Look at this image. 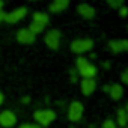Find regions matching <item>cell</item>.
Returning a JSON list of instances; mask_svg holds the SVG:
<instances>
[{
    "instance_id": "5",
    "label": "cell",
    "mask_w": 128,
    "mask_h": 128,
    "mask_svg": "<svg viewBox=\"0 0 128 128\" xmlns=\"http://www.w3.org/2000/svg\"><path fill=\"white\" fill-rule=\"evenodd\" d=\"M83 114V104L78 101H74L70 106V112H68V118L70 120H78Z\"/></svg>"
},
{
    "instance_id": "22",
    "label": "cell",
    "mask_w": 128,
    "mask_h": 128,
    "mask_svg": "<svg viewBox=\"0 0 128 128\" xmlns=\"http://www.w3.org/2000/svg\"><path fill=\"white\" fill-rule=\"evenodd\" d=\"M3 18H5V12H3V11H2V9H0V21H2V20H3Z\"/></svg>"
},
{
    "instance_id": "14",
    "label": "cell",
    "mask_w": 128,
    "mask_h": 128,
    "mask_svg": "<svg viewBox=\"0 0 128 128\" xmlns=\"http://www.w3.org/2000/svg\"><path fill=\"white\" fill-rule=\"evenodd\" d=\"M33 21L38 23V24L45 26V24L48 23V15L44 14V12H35V14H33Z\"/></svg>"
},
{
    "instance_id": "21",
    "label": "cell",
    "mask_w": 128,
    "mask_h": 128,
    "mask_svg": "<svg viewBox=\"0 0 128 128\" xmlns=\"http://www.w3.org/2000/svg\"><path fill=\"white\" fill-rule=\"evenodd\" d=\"M122 82H124V83H128V71H125V72L122 74Z\"/></svg>"
},
{
    "instance_id": "13",
    "label": "cell",
    "mask_w": 128,
    "mask_h": 128,
    "mask_svg": "<svg viewBox=\"0 0 128 128\" xmlns=\"http://www.w3.org/2000/svg\"><path fill=\"white\" fill-rule=\"evenodd\" d=\"M108 94H110V96L113 100H119L122 96V94H124V89H122L120 84H112L110 89H108Z\"/></svg>"
},
{
    "instance_id": "8",
    "label": "cell",
    "mask_w": 128,
    "mask_h": 128,
    "mask_svg": "<svg viewBox=\"0 0 128 128\" xmlns=\"http://www.w3.org/2000/svg\"><path fill=\"white\" fill-rule=\"evenodd\" d=\"M15 122H17V118L9 110H6V112H3L2 114H0V125H3V126H12Z\"/></svg>"
},
{
    "instance_id": "16",
    "label": "cell",
    "mask_w": 128,
    "mask_h": 128,
    "mask_svg": "<svg viewBox=\"0 0 128 128\" xmlns=\"http://www.w3.org/2000/svg\"><path fill=\"white\" fill-rule=\"evenodd\" d=\"M126 112L125 110H119V118H118V124L120 125V126H125L126 125Z\"/></svg>"
},
{
    "instance_id": "25",
    "label": "cell",
    "mask_w": 128,
    "mask_h": 128,
    "mask_svg": "<svg viewBox=\"0 0 128 128\" xmlns=\"http://www.w3.org/2000/svg\"><path fill=\"white\" fill-rule=\"evenodd\" d=\"M3 8V2H2V0H0V9H2Z\"/></svg>"
},
{
    "instance_id": "20",
    "label": "cell",
    "mask_w": 128,
    "mask_h": 128,
    "mask_svg": "<svg viewBox=\"0 0 128 128\" xmlns=\"http://www.w3.org/2000/svg\"><path fill=\"white\" fill-rule=\"evenodd\" d=\"M126 14H128V9H126L125 6H122V8H120V15H122V17H126Z\"/></svg>"
},
{
    "instance_id": "7",
    "label": "cell",
    "mask_w": 128,
    "mask_h": 128,
    "mask_svg": "<svg viewBox=\"0 0 128 128\" xmlns=\"http://www.w3.org/2000/svg\"><path fill=\"white\" fill-rule=\"evenodd\" d=\"M17 39H18L21 44H32V42H35V35H33L29 29H21V30L17 33Z\"/></svg>"
},
{
    "instance_id": "9",
    "label": "cell",
    "mask_w": 128,
    "mask_h": 128,
    "mask_svg": "<svg viewBox=\"0 0 128 128\" xmlns=\"http://www.w3.org/2000/svg\"><path fill=\"white\" fill-rule=\"evenodd\" d=\"M77 11H78V12H80V15H82V17H84V18H94V17H95V9H94L90 5L82 3V5H78Z\"/></svg>"
},
{
    "instance_id": "15",
    "label": "cell",
    "mask_w": 128,
    "mask_h": 128,
    "mask_svg": "<svg viewBox=\"0 0 128 128\" xmlns=\"http://www.w3.org/2000/svg\"><path fill=\"white\" fill-rule=\"evenodd\" d=\"M44 27H45V26H42V24H38V23H35V21H33V23L30 24L29 30H30L33 35H36V33H41V32L44 30Z\"/></svg>"
},
{
    "instance_id": "19",
    "label": "cell",
    "mask_w": 128,
    "mask_h": 128,
    "mask_svg": "<svg viewBox=\"0 0 128 128\" xmlns=\"http://www.w3.org/2000/svg\"><path fill=\"white\" fill-rule=\"evenodd\" d=\"M20 128H39V125H33V124H24Z\"/></svg>"
},
{
    "instance_id": "23",
    "label": "cell",
    "mask_w": 128,
    "mask_h": 128,
    "mask_svg": "<svg viewBox=\"0 0 128 128\" xmlns=\"http://www.w3.org/2000/svg\"><path fill=\"white\" fill-rule=\"evenodd\" d=\"M108 89H110V86H104V88H102L104 92H108Z\"/></svg>"
},
{
    "instance_id": "4",
    "label": "cell",
    "mask_w": 128,
    "mask_h": 128,
    "mask_svg": "<svg viewBox=\"0 0 128 128\" xmlns=\"http://www.w3.org/2000/svg\"><path fill=\"white\" fill-rule=\"evenodd\" d=\"M59 42H60V32L59 30H50L45 36V44L51 48V50H57L59 48Z\"/></svg>"
},
{
    "instance_id": "12",
    "label": "cell",
    "mask_w": 128,
    "mask_h": 128,
    "mask_svg": "<svg viewBox=\"0 0 128 128\" xmlns=\"http://www.w3.org/2000/svg\"><path fill=\"white\" fill-rule=\"evenodd\" d=\"M70 2L68 0H56V2H53L50 5V11L51 12H62L65 8H68Z\"/></svg>"
},
{
    "instance_id": "17",
    "label": "cell",
    "mask_w": 128,
    "mask_h": 128,
    "mask_svg": "<svg viewBox=\"0 0 128 128\" xmlns=\"http://www.w3.org/2000/svg\"><path fill=\"white\" fill-rule=\"evenodd\" d=\"M108 5L113 6V8H119L124 5V0H108Z\"/></svg>"
},
{
    "instance_id": "6",
    "label": "cell",
    "mask_w": 128,
    "mask_h": 128,
    "mask_svg": "<svg viewBox=\"0 0 128 128\" xmlns=\"http://www.w3.org/2000/svg\"><path fill=\"white\" fill-rule=\"evenodd\" d=\"M27 14V9L26 8H18V9H15V11H12V12H9V14H5V21H8V23H17V21H20L24 15Z\"/></svg>"
},
{
    "instance_id": "10",
    "label": "cell",
    "mask_w": 128,
    "mask_h": 128,
    "mask_svg": "<svg viewBox=\"0 0 128 128\" xmlns=\"http://www.w3.org/2000/svg\"><path fill=\"white\" fill-rule=\"evenodd\" d=\"M110 48L113 53H120V51H126L128 50V41L122 39V41H110Z\"/></svg>"
},
{
    "instance_id": "18",
    "label": "cell",
    "mask_w": 128,
    "mask_h": 128,
    "mask_svg": "<svg viewBox=\"0 0 128 128\" xmlns=\"http://www.w3.org/2000/svg\"><path fill=\"white\" fill-rule=\"evenodd\" d=\"M102 128H116V124H114L112 119H107V120L102 124Z\"/></svg>"
},
{
    "instance_id": "24",
    "label": "cell",
    "mask_w": 128,
    "mask_h": 128,
    "mask_svg": "<svg viewBox=\"0 0 128 128\" xmlns=\"http://www.w3.org/2000/svg\"><path fill=\"white\" fill-rule=\"evenodd\" d=\"M2 102H3V94L0 92V104H2Z\"/></svg>"
},
{
    "instance_id": "3",
    "label": "cell",
    "mask_w": 128,
    "mask_h": 128,
    "mask_svg": "<svg viewBox=\"0 0 128 128\" xmlns=\"http://www.w3.org/2000/svg\"><path fill=\"white\" fill-rule=\"evenodd\" d=\"M94 47V42L90 39H77L71 44V50L74 53H84Z\"/></svg>"
},
{
    "instance_id": "11",
    "label": "cell",
    "mask_w": 128,
    "mask_h": 128,
    "mask_svg": "<svg viewBox=\"0 0 128 128\" xmlns=\"http://www.w3.org/2000/svg\"><path fill=\"white\" fill-rule=\"evenodd\" d=\"M80 84H82V90H83L84 95H90L96 88V83H95L94 78H84Z\"/></svg>"
},
{
    "instance_id": "2",
    "label": "cell",
    "mask_w": 128,
    "mask_h": 128,
    "mask_svg": "<svg viewBox=\"0 0 128 128\" xmlns=\"http://www.w3.org/2000/svg\"><path fill=\"white\" fill-rule=\"evenodd\" d=\"M54 118H56V114L51 110H38V112H35V119L44 126L48 125L51 120H54Z\"/></svg>"
},
{
    "instance_id": "1",
    "label": "cell",
    "mask_w": 128,
    "mask_h": 128,
    "mask_svg": "<svg viewBox=\"0 0 128 128\" xmlns=\"http://www.w3.org/2000/svg\"><path fill=\"white\" fill-rule=\"evenodd\" d=\"M77 72L80 76H83L84 78H94L96 74V68L88 62V59L84 57H78L77 59Z\"/></svg>"
}]
</instances>
